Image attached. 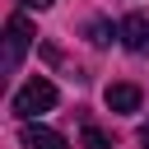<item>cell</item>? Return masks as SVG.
<instances>
[{"label":"cell","mask_w":149,"mask_h":149,"mask_svg":"<svg viewBox=\"0 0 149 149\" xmlns=\"http://www.w3.org/2000/svg\"><path fill=\"white\" fill-rule=\"evenodd\" d=\"M56 107V84L51 79H28L19 93H14V116L19 121H33V116H42V112H51Z\"/></svg>","instance_id":"1"},{"label":"cell","mask_w":149,"mask_h":149,"mask_svg":"<svg viewBox=\"0 0 149 149\" xmlns=\"http://www.w3.org/2000/svg\"><path fill=\"white\" fill-rule=\"evenodd\" d=\"M28 47H33V28H28V19H23V14H9V23H5V74L19 70V61H23Z\"/></svg>","instance_id":"2"},{"label":"cell","mask_w":149,"mask_h":149,"mask_svg":"<svg viewBox=\"0 0 149 149\" xmlns=\"http://www.w3.org/2000/svg\"><path fill=\"white\" fill-rule=\"evenodd\" d=\"M19 144H23V149H70V140H65L61 130L42 126V121H23V126H19Z\"/></svg>","instance_id":"3"},{"label":"cell","mask_w":149,"mask_h":149,"mask_svg":"<svg viewBox=\"0 0 149 149\" xmlns=\"http://www.w3.org/2000/svg\"><path fill=\"white\" fill-rule=\"evenodd\" d=\"M121 47L135 56H149V14H126L121 19Z\"/></svg>","instance_id":"4"},{"label":"cell","mask_w":149,"mask_h":149,"mask_svg":"<svg viewBox=\"0 0 149 149\" xmlns=\"http://www.w3.org/2000/svg\"><path fill=\"white\" fill-rule=\"evenodd\" d=\"M107 107L112 112H140V88L135 84H107Z\"/></svg>","instance_id":"5"},{"label":"cell","mask_w":149,"mask_h":149,"mask_svg":"<svg viewBox=\"0 0 149 149\" xmlns=\"http://www.w3.org/2000/svg\"><path fill=\"white\" fill-rule=\"evenodd\" d=\"M84 37H88V42H93V47H107V42H112V37H121V28H112V23H107V19H93V23H88V28H84Z\"/></svg>","instance_id":"6"},{"label":"cell","mask_w":149,"mask_h":149,"mask_svg":"<svg viewBox=\"0 0 149 149\" xmlns=\"http://www.w3.org/2000/svg\"><path fill=\"white\" fill-rule=\"evenodd\" d=\"M84 149H112V135L93 121H84Z\"/></svg>","instance_id":"7"},{"label":"cell","mask_w":149,"mask_h":149,"mask_svg":"<svg viewBox=\"0 0 149 149\" xmlns=\"http://www.w3.org/2000/svg\"><path fill=\"white\" fill-rule=\"evenodd\" d=\"M19 5H23V9H51L56 0H19Z\"/></svg>","instance_id":"8"},{"label":"cell","mask_w":149,"mask_h":149,"mask_svg":"<svg viewBox=\"0 0 149 149\" xmlns=\"http://www.w3.org/2000/svg\"><path fill=\"white\" fill-rule=\"evenodd\" d=\"M140 144H144V149H149V121H144V126H140Z\"/></svg>","instance_id":"9"}]
</instances>
